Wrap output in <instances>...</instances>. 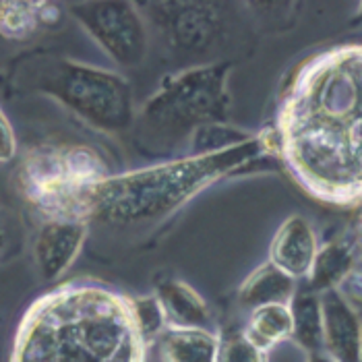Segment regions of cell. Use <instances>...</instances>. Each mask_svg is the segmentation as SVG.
Returning a JSON list of instances; mask_svg holds the SVG:
<instances>
[{
  "label": "cell",
  "instance_id": "obj_18",
  "mask_svg": "<svg viewBox=\"0 0 362 362\" xmlns=\"http://www.w3.org/2000/svg\"><path fill=\"white\" fill-rule=\"evenodd\" d=\"M58 6L50 2H0V33L11 40L29 37L44 21H54Z\"/></svg>",
  "mask_w": 362,
  "mask_h": 362
},
{
  "label": "cell",
  "instance_id": "obj_2",
  "mask_svg": "<svg viewBox=\"0 0 362 362\" xmlns=\"http://www.w3.org/2000/svg\"><path fill=\"white\" fill-rule=\"evenodd\" d=\"M261 162L279 164L272 131L207 153L178 156L102 178L87 195L85 220L110 230H145L164 223L209 187Z\"/></svg>",
  "mask_w": 362,
  "mask_h": 362
},
{
  "label": "cell",
  "instance_id": "obj_14",
  "mask_svg": "<svg viewBox=\"0 0 362 362\" xmlns=\"http://www.w3.org/2000/svg\"><path fill=\"white\" fill-rule=\"evenodd\" d=\"M356 272V251L352 238H337L319 249L313 272L308 276V290L321 294L327 290H341V286Z\"/></svg>",
  "mask_w": 362,
  "mask_h": 362
},
{
  "label": "cell",
  "instance_id": "obj_20",
  "mask_svg": "<svg viewBox=\"0 0 362 362\" xmlns=\"http://www.w3.org/2000/svg\"><path fill=\"white\" fill-rule=\"evenodd\" d=\"M131 303H133V313H135L141 335L145 337L149 346L158 344L160 335L166 332V321H164V313L158 305L156 296L151 294V296L131 298Z\"/></svg>",
  "mask_w": 362,
  "mask_h": 362
},
{
  "label": "cell",
  "instance_id": "obj_26",
  "mask_svg": "<svg viewBox=\"0 0 362 362\" xmlns=\"http://www.w3.org/2000/svg\"><path fill=\"white\" fill-rule=\"evenodd\" d=\"M361 362H362V356H361Z\"/></svg>",
  "mask_w": 362,
  "mask_h": 362
},
{
  "label": "cell",
  "instance_id": "obj_7",
  "mask_svg": "<svg viewBox=\"0 0 362 362\" xmlns=\"http://www.w3.org/2000/svg\"><path fill=\"white\" fill-rule=\"evenodd\" d=\"M71 17L114 64L135 69L149 54V23L135 2H71Z\"/></svg>",
  "mask_w": 362,
  "mask_h": 362
},
{
  "label": "cell",
  "instance_id": "obj_6",
  "mask_svg": "<svg viewBox=\"0 0 362 362\" xmlns=\"http://www.w3.org/2000/svg\"><path fill=\"white\" fill-rule=\"evenodd\" d=\"M106 176L108 164L87 145L35 147L17 172L21 193L42 220H85L87 195Z\"/></svg>",
  "mask_w": 362,
  "mask_h": 362
},
{
  "label": "cell",
  "instance_id": "obj_5",
  "mask_svg": "<svg viewBox=\"0 0 362 362\" xmlns=\"http://www.w3.org/2000/svg\"><path fill=\"white\" fill-rule=\"evenodd\" d=\"M11 83L21 93H40L54 100L106 135L133 131L135 127V93L118 71L52 52H31L13 62Z\"/></svg>",
  "mask_w": 362,
  "mask_h": 362
},
{
  "label": "cell",
  "instance_id": "obj_13",
  "mask_svg": "<svg viewBox=\"0 0 362 362\" xmlns=\"http://www.w3.org/2000/svg\"><path fill=\"white\" fill-rule=\"evenodd\" d=\"M298 292V281L286 276L272 261L255 267L236 292L238 307L247 313L267 305H290Z\"/></svg>",
  "mask_w": 362,
  "mask_h": 362
},
{
  "label": "cell",
  "instance_id": "obj_11",
  "mask_svg": "<svg viewBox=\"0 0 362 362\" xmlns=\"http://www.w3.org/2000/svg\"><path fill=\"white\" fill-rule=\"evenodd\" d=\"M319 249L321 245L310 220L300 214H292L278 226L267 261H272L286 276L300 281L310 276Z\"/></svg>",
  "mask_w": 362,
  "mask_h": 362
},
{
  "label": "cell",
  "instance_id": "obj_9",
  "mask_svg": "<svg viewBox=\"0 0 362 362\" xmlns=\"http://www.w3.org/2000/svg\"><path fill=\"white\" fill-rule=\"evenodd\" d=\"M89 234L85 220H42L33 240V263L40 279H60L75 263Z\"/></svg>",
  "mask_w": 362,
  "mask_h": 362
},
{
  "label": "cell",
  "instance_id": "obj_21",
  "mask_svg": "<svg viewBox=\"0 0 362 362\" xmlns=\"http://www.w3.org/2000/svg\"><path fill=\"white\" fill-rule=\"evenodd\" d=\"M17 240H19V226L8 211L0 207V261L15 252Z\"/></svg>",
  "mask_w": 362,
  "mask_h": 362
},
{
  "label": "cell",
  "instance_id": "obj_23",
  "mask_svg": "<svg viewBox=\"0 0 362 362\" xmlns=\"http://www.w3.org/2000/svg\"><path fill=\"white\" fill-rule=\"evenodd\" d=\"M352 245H354V251H356V272L352 274L350 279H356V281H362V214L356 220V226H354V232H352Z\"/></svg>",
  "mask_w": 362,
  "mask_h": 362
},
{
  "label": "cell",
  "instance_id": "obj_15",
  "mask_svg": "<svg viewBox=\"0 0 362 362\" xmlns=\"http://www.w3.org/2000/svg\"><path fill=\"white\" fill-rule=\"evenodd\" d=\"M218 329H166L158 339L162 362H216Z\"/></svg>",
  "mask_w": 362,
  "mask_h": 362
},
{
  "label": "cell",
  "instance_id": "obj_19",
  "mask_svg": "<svg viewBox=\"0 0 362 362\" xmlns=\"http://www.w3.org/2000/svg\"><path fill=\"white\" fill-rule=\"evenodd\" d=\"M218 335L220 344L216 362H269L267 352L252 344L243 325L220 329Z\"/></svg>",
  "mask_w": 362,
  "mask_h": 362
},
{
  "label": "cell",
  "instance_id": "obj_4",
  "mask_svg": "<svg viewBox=\"0 0 362 362\" xmlns=\"http://www.w3.org/2000/svg\"><path fill=\"white\" fill-rule=\"evenodd\" d=\"M232 69L230 60H214L162 77L158 89L137 108L133 133L141 151L174 160L180 149L189 153V145L201 129L228 122Z\"/></svg>",
  "mask_w": 362,
  "mask_h": 362
},
{
  "label": "cell",
  "instance_id": "obj_22",
  "mask_svg": "<svg viewBox=\"0 0 362 362\" xmlns=\"http://www.w3.org/2000/svg\"><path fill=\"white\" fill-rule=\"evenodd\" d=\"M15 153H17V137L6 114L0 108V164L11 162Z\"/></svg>",
  "mask_w": 362,
  "mask_h": 362
},
{
  "label": "cell",
  "instance_id": "obj_1",
  "mask_svg": "<svg viewBox=\"0 0 362 362\" xmlns=\"http://www.w3.org/2000/svg\"><path fill=\"white\" fill-rule=\"evenodd\" d=\"M272 135L279 164L308 195L362 203V44L327 48L296 66Z\"/></svg>",
  "mask_w": 362,
  "mask_h": 362
},
{
  "label": "cell",
  "instance_id": "obj_12",
  "mask_svg": "<svg viewBox=\"0 0 362 362\" xmlns=\"http://www.w3.org/2000/svg\"><path fill=\"white\" fill-rule=\"evenodd\" d=\"M166 329H216L214 313L195 288L178 278L160 279L153 292Z\"/></svg>",
  "mask_w": 362,
  "mask_h": 362
},
{
  "label": "cell",
  "instance_id": "obj_16",
  "mask_svg": "<svg viewBox=\"0 0 362 362\" xmlns=\"http://www.w3.org/2000/svg\"><path fill=\"white\" fill-rule=\"evenodd\" d=\"M243 329L255 346L269 352L281 341L292 339L294 323L290 305H267L255 308L249 313Z\"/></svg>",
  "mask_w": 362,
  "mask_h": 362
},
{
  "label": "cell",
  "instance_id": "obj_25",
  "mask_svg": "<svg viewBox=\"0 0 362 362\" xmlns=\"http://www.w3.org/2000/svg\"><path fill=\"white\" fill-rule=\"evenodd\" d=\"M358 21H362V4H358Z\"/></svg>",
  "mask_w": 362,
  "mask_h": 362
},
{
  "label": "cell",
  "instance_id": "obj_8",
  "mask_svg": "<svg viewBox=\"0 0 362 362\" xmlns=\"http://www.w3.org/2000/svg\"><path fill=\"white\" fill-rule=\"evenodd\" d=\"M166 42L178 52L199 56L209 52L223 33L222 2H147L141 4Z\"/></svg>",
  "mask_w": 362,
  "mask_h": 362
},
{
  "label": "cell",
  "instance_id": "obj_10",
  "mask_svg": "<svg viewBox=\"0 0 362 362\" xmlns=\"http://www.w3.org/2000/svg\"><path fill=\"white\" fill-rule=\"evenodd\" d=\"M323 350L337 362H361L362 319L350 298L337 288L321 292Z\"/></svg>",
  "mask_w": 362,
  "mask_h": 362
},
{
  "label": "cell",
  "instance_id": "obj_3",
  "mask_svg": "<svg viewBox=\"0 0 362 362\" xmlns=\"http://www.w3.org/2000/svg\"><path fill=\"white\" fill-rule=\"evenodd\" d=\"M133 303L114 290L64 286L29 308L15 362H145Z\"/></svg>",
  "mask_w": 362,
  "mask_h": 362
},
{
  "label": "cell",
  "instance_id": "obj_24",
  "mask_svg": "<svg viewBox=\"0 0 362 362\" xmlns=\"http://www.w3.org/2000/svg\"><path fill=\"white\" fill-rule=\"evenodd\" d=\"M305 362H337V361L332 358L325 350H319V352H310V354H307V361Z\"/></svg>",
  "mask_w": 362,
  "mask_h": 362
},
{
  "label": "cell",
  "instance_id": "obj_17",
  "mask_svg": "<svg viewBox=\"0 0 362 362\" xmlns=\"http://www.w3.org/2000/svg\"><path fill=\"white\" fill-rule=\"evenodd\" d=\"M294 344L307 354L323 350V313L321 296L313 290H298L290 303Z\"/></svg>",
  "mask_w": 362,
  "mask_h": 362
}]
</instances>
